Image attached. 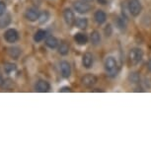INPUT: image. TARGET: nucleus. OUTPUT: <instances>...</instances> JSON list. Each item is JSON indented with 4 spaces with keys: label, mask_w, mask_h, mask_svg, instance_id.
Instances as JSON below:
<instances>
[{
    "label": "nucleus",
    "mask_w": 151,
    "mask_h": 151,
    "mask_svg": "<svg viewBox=\"0 0 151 151\" xmlns=\"http://www.w3.org/2000/svg\"><path fill=\"white\" fill-rule=\"evenodd\" d=\"M112 33H113L112 26H111V25H108V26L105 28V34H106L107 37H110L111 35H112Z\"/></svg>",
    "instance_id": "a878e982"
},
{
    "label": "nucleus",
    "mask_w": 151,
    "mask_h": 151,
    "mask_svg": "<svg viewBox=\"0 0 151 151\" xmlns=\"http://www.w3.org/2000/svg\"><path fill=\"white\" fill-rule=\"evenodd\" d=\"M142 58H143V52L141 48L139 47H133L129 50V62L132 65L138 64L139 62H141Z\"/></svg>",
    "instance_id": "f03ea898"
},
{
    "label": "nucleus",
    "mask_w": 151,
    "mask_h": 151,
    "mask_svg": "<svg viewBox=\"0 0 151 151\" xmlns=\"http://www.w3.org/2000/svg\"><path fill=\"white\" fill-rule=\"evenodd\" d=\"M75 26L78 29L85 30L88 27V20L86 18H78L75 21Z\"/></svg>",
    "instance_id": "6ab92c4d"
},
{
    "label": "nucleus",
    "mask_w": 151,
    "mask_h": 151,
    "mask_svg": "<svg viewBox=\"0 0 151 151\" xmlns=\"http://www.w3.org/2000/svg\"><path fill=\"white\" fill-rule=\"evenodd\" d=\"M9 24H10V17L9 16L2 17V18H0V29L7 27Z\"/></svg>",
    "instance_id": "5701e85b"
},
{
    "label": "nucleus",
    "mask_w": 151,
    "mask_h": 151,
    "mask_svg": "<svg viewBox=\"0 0 151 151\" xmlns=\"http://www.w3.org/2000/svg\"><path fill=\"white\" fill-rule=\"evenodd\" d=\"M116 26H118V28L119 30H124L125 29V22H124V20L122 19V18H118L116 19Z\"/></svg>",
    "instance_id": "b1692460"
},
{
    "label": "nucleus",
    "mask_w": 151,
    "mask_h": 151,
    "mask_svg": "<svg viewBox=\"0 0 151 151\" xmlns=\"http://www.w3.org/2000/svg\"><path fill=\"white\" fill-rule=\"evenodd\" d=\"M94 63V58L93 55L91 52H85L83 58H82V64L85 68L89 69V68L92 67V65Z\"/></svg>",
    "instance_id": "9d476101"
},
{
    "label": "nucleus",
    "mask_w": 151,
    "mask_h": 151,
    "mask_svg": "<svg viewBox=\"0 0 151 151\" xmlns=\"http://www.w3.org/2000/svg\"><path fill=\"white\" fill-rule=\"evenodd\" d=\"M147 67H148V69H149V71L151 72V58L149 59V61H148V63H147Z\"/></svg>",
    "instance_id": "c85d7f7f"
},
{
    "label": "nucleus",
    "mask_w": 151,
    "mask_h": 151,
    "mask_svg": "<svg viewBox=\"0 0 151 151\" xmlns=\"http://www.w3.org/2000/svg\"><path fill=\"white\" fill-rule=\"evenodd\" d=\"M73 8L79 14H86L91 10V6L84 0H78V1H74L73 3Z\"/></svg>",
    "instance_id": "20e7f679"
},
{
    "label": "nucleus",
    "mask_w": 151,
    "mask_h": 151,
    "mask_svg": "<svg viewBox=\"0 0 151 151\" xmlns=\"http://www.w3.org/2000/svg\"><path fill=\"white\" fill-rule=\"evenodd\" d=\"M48 18H50V14H48L47 11H44V12L40 13V16H39V22L40 24H44V23H45L48 20Z\"/></svg>",
    "instance_id": "4be33fe9"
},
{
    "label": "nucleus",
    "mask_w": 151,
    "mask_h": 151,
    "mask_svg": "<svg viewBox=\"0 0 151 151\" xmlns=\"http://www.w3.org/2000/svg\"><path fill=\"white\" fill-rule=\"evenodd\" d=\"M45 45H47V47H48L50 48H56L58 47L59 42H58V40L55 38V37L53 36H50L47 37V40H45Z\"/></svg>",
    "instance_id": "2eb2a0df"
},
{
    "label": "nucleus",
    "mask_w": 151,
    "mask_h": 151,
    "mask_svg": "<svg viewBox=\"0 0 151 151\" xmlns=\"http://www.w3.org/2000/svg\"><path fill=\"white\" fill-rule=\"evenodd\" d=\"M84 1H86V2H91V1H93V0H84Z\"/></svg>",
    "instance_id": "c756f323"
},
{
    "label": "nucleus",
    "mask_w": 151,
    "mask_h": 151,
    "mask_svg": "<svg viewBox=\"0 0 151 151\" xmlns=\"http://www.w3.org/2000/svg\"><path fill=\"white\" fill-rule=\"evenodd\" d=\"M104 67L107 75L111 76V77L116 76V73H118V62H116V59L114 56H108L106 60H105Z\"/></svg>",
    "instance_id": "f257e3e1"
},
{
    "label": "nucleus",
    "mask_w": 151,
    "mask_h": 151,
    "mask_svg": "<svg viewBox=\"0 0 151 151\" xmlns=\"http://www.w3.org/2000/svg\"><path fill=\"white\" fill-rule=\"evenodd\" d=\"M97 82H98V78H97L96 76L92 73H88L81 78L82 85L86 88H92Z\"/></svg>",
    "instance_id": "39448f33"
},
{
    "label": "nucleus",
    "mask_w": 151,
    "mask_h": 151,
    "mask_svg": "<svg viewBox=\"0 0 151 151\" xmlns=\"http://www.w3.org/2000/svg\"><path fill=\"white\" fill-rule=\"evenodd\" d=\"M3 68H4L5 73L10 74V73H12L13 71H15L17 69V66H16V64L12 63V62H5Z\"/></svg>",
    "instance_id": "aec40b11"
},
{
    "label": "nucleus",
    "mask_w": 151,
    "mask_h": 151,
    "mask_svg": "<svg viewBox=\"0 0 151 151\" xmlns=\"http://www.w3.org/2000/svg\"><path fill=\"white\" fill-rule=\"evenodd\" d=\"M94 19L97 24L102 25L107 21V15L103 10H97L94 14Z\"/></svg>",
    "instance_id": "f8f14e48"
},
{
    "label": "nucleus",
    "mask_w": 151,
    "mask_h": 151,
    "mask_svg": "<svg viewBox=\"0 0 151 151\" xmlns=\"http://www.w3.org/2000/svg\"><path fill=\"white\" fill-rule=\"evenodd\" d=\"M58 52L60 55H67L69 52V45L65 42H61L58 47Z\"/></svg>",
    "instance_id": "dca6fc26"
},
{
    "label": "nucleus",
    "mask_w": 151,
    "mask_h": 151,
    "mask_svg": "<svg viewBox=\"0 0 151 151\" xmlns=\"http://www.w3.org/2000/svg\"><path fill=\"white\" fill-rule=\"evenodd\" d=\"M59 91H60V92H70L71 89L69 87H62Z\"/></svg>",
    "instance_id": "bb28decb"
},
{
    "label": "nucleus",
    "mask_w": 151,
    "mask_h": 151,
    "mask_svg": "<svg viewBox=\"0 0 151 151\" xmlns=\"http://www.w3.org/2000/svg\"><path fill=\"white\" fill-rule=\"evenodd\" d=\"M4 39L5 41L9 44H14L18 41L19 39V34L15 29H8L6 32L4 33Z\"/></svg>",
    "instance_id": "423d86ee"
},
{
    "label": "nucleus",
    "mask_w": 151,
    "mask_h": 151,
    "mask_svg": "<svg viewBox=\"0 0 151 151\" xmlns=\"http://www.w3.org/2000/svg\"><path fill=\"white\" fill-rule=\"evenodd\" d=\"M39 16H40L39 10L34 7L28 8L26 12H25V18L30 22H36L39 19Z\"/></svg>",
    "instance_id": "0eeeda50"
},
{
    "label": "nucleus",
    "mask_w": 151,
    "mask_h": 151,
    "mask_svg": "<svg viewBox=\"0 0 151 151\" xmlns=\"http://www.w3.org/2000/svg\"><path fill=\"white\" fill-rule=\"evenodd\" d=\"M4 78L2 77V75H1V73H0V87H2L3 86V84H4Z\"/></svg>",
    "instance_id": "cd10ccee"
},
{
    "label": "nucleus",
    "mask_w": 151,
    "mask_h": 151,
    "mask_svg": "<svg viewBox=\"0 0 151 151\" xmlns=\"http://www.w3.org/2000/svg\"><path fill=\"white\" fill-rule=\"evenodd\" d=\"M129 80L130 81V83L132 84H137L139 80H140V77H139V74L137 72H132L129 74Z\"/></svg>",
    "instance_id": "412c9836"
},
{
    "label": "nucleus",
    "mask_w": 151,
    "mask_h": 151,
    "mask_svg": "<svg viewBox=\"0 0 151 151\" xmlns=\"http://www.w3.org/2000/svg\"><path fill=\"white\" fill-rule=\"evenodd\" d=\"M127 9L132 16L137 17L141 13L142 6L140 3V0H129L127 3Z\"/></svg>",
    "instance_id": "7ed1b4c3"
},
{
    "label": "nucleus",
    "mask_w": 151,
    "mask_h": 151,
    "mask_svg": "<svg viewBox=\"0 0 151 151\" xmlns=\"http://www.w3.org/2000/svg\"><path fill=\"white\" fill-rule=\"evenodd\" d=\"M63 18H64V21L65 23L68 25V26H73L75 25V15H74V12L69 8H66L64 9L63 11Z\"/></svg>",
    "instance_id": "6e6552de"
},
{
    "label": "nucleus",
    "mask_w": 151,
    "mask_h": 151,
    "mask_svg": "<svg viewBox=\"0 0 151 151\" xmlns=\"http://www.w3.org/2000/svg\"><path fill=\"white\" fill-rule=\"evenodd\" d=\"M6 11V4L3 1H0V16H2Z\"/></svg>",
    "instance_id": "393cba45"
},
{
    "label": "nucleus",
    "mask_w": 151,
    "mask_h": 151,
    "mask_svg": "<svg viewBox=\"0 0 151 151\" xmlns=\"http://www.w3.org/2000/svg\"><path fill=\"white\" fill-rule=\"evenodd\" d=\"M50 90V85L47 81L45 80H39L36 84V91L41 93L48 92Z\"/></svg>",
    "instance_id": "9b49d317"
},
{
    "label": "nucleus",
    "mask_w": 151,
    "mask_h": 151,
    "mask_svg": "<svg viewBox=\"0 0 151 151\" xmlns=\"http://www.w3.org/2000/svg\"><path fill=\"white\" fill-rule=\"evenodd\" d=\"M59 68H60V73L63 78H69L71 75V66L67 61L62 60L59 63Z\"/></svg>",
    "instance_id": "1a4fd4ad"
},
{
    "label": "nucleus",
    "mask_w": 151,
    "mask_h": 151,
    "mask_svg": "<svg viewBox=\"0 0 151 151\" xmlns=\"http://www.w3.org/2000/svg\"><path fill=\"white\" fill-rule=\"evenodd\" d=\"M7 55L13 59H18L21 55V50L17 47H11L7 48Z\"/></svg>",
    "instance_id": "ddd939ff"
},
{
    "label": "nucleus",
    "mask_w": 151,
    "mask_h": 151,
    "mask_svg": "<svg viewBox=\"0 0 151 151\" xmlns=\"http://www.w3.org/2000/svg\"><path fill=\"white\" fill-rule=\"evenodd\" d=\"M45 37H47V32L45 30H38L35 35H34V41L36 42H40L44 41Z\"/></svg>",
    "instance_id": "a211bd4d"
},
{
    "label": "nucleus",
    "mask_w": 151,
    "mask_h": 151,
    "mask_svg": "<svg viewBox=\"0 0 151 151\" xmlns=\"http://www.w3.org/2000/svg\"><path fill=\"white\" fill-rule=\"evenodd\" d=\"M74 41L76 42V44L84 45L88 42V37L87 35H85L84 33H77L74 36Z\"/></svg>",
    "instance_id": "4468645a"
},
{
    "label": "nucleus",
    "mask_w": 151,
    "mask_h": 151,
    "mask_svg": "<svg viewBox=\"0 0 151 151\" xmlns=\"http://www.w3.org/2000/svg\"><path fill=\"white\" fill-rule=\"evenodd\" d=\"M90 41L94 45H98L101 42V35L98 31H93L90 35Z\"/></svg>",
    "instance_id": "f3484780"
}]
</instances>
